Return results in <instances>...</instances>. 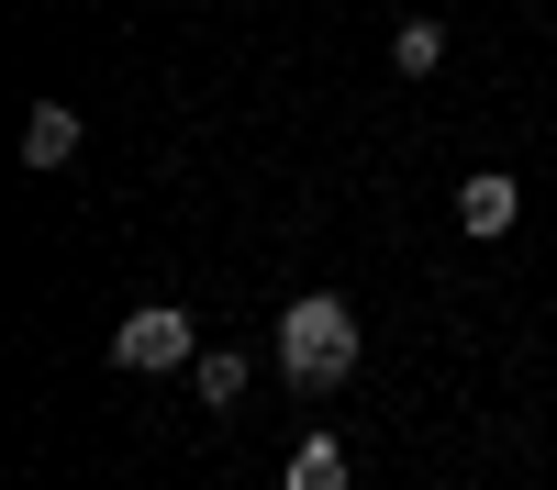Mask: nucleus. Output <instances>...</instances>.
Returning <instances> with one entry per match:
<instances>
[{
    "label": "nucleus",
    "instance_id": "1",
    "mask_svg": "<svg viewBox=\"0 0 557 490\" xmlns=\"http://www.w3.org/2000/svg\"><path fill=\"white\" fill-rule=\"evenodd\" d=\"M357 368V312L335 290H301L290 312H278V379L290 390H335Z\"/></svg>",
    "mask_w": 557,
    "mask_h": 490
},
{
    "label": "nucleus",
    "instance_id": "2",
    "mask_svg": "<svg viewBox=\"0 0 557 490\" xmlns=\"http://www.w3.org/2000/svg\"><path fill=\"white\" fill-rule=\"evenodd\" d=\"M112 356H123V368H190V312H178V301H146V312H134V324L112 335Z\"/></svg>",
    "mask_w": 557,
    "mask_h": 490
},
{
    "label": "nucleus",
    "instance_id": "3",
    "mask_svg": "<svg viewBox=\"0 0 557 490\" xmlns=\"http://www.w3.org/2000/svg\"><path fill=\"white\" fill-rule=\"evenodd\" d=\"M513 212H524V190L502 167H480V178H457V223H469V235H513Z\"/></svg>",
    "mask_w": 557,
    "mask_h": 490
},
{
    "label": "nucleus",
    "instance_id": "4",
    "mask_svg": "<svg viewBox=\"0 0 557 490\" xmlns=\"http://www.w3.org/2000/svg\"><path fill=\"white\" fill-rule=\"evenodd\" d=\"M23 156H34V167H67V156H78V112H67V101H34Z\"/></svg>",
    "mask_w": 557,
    "mask_h": 490
},
{
    "label": "nucleus",
    "instance_id": "5",
    "mask_svg": "<svg viewBox=\"0 0 557 490\" xmlns=\"http://www.w3.org/2000/svg\"><path fill=\"white\" fill-rule=\"evenodd\" d=\"M278 490H346V457H335V435H301V445H290V468H278Z\"/></svg>",
    "mask_w": 557,
    "mask_h": 490
},
{
    "label": "nucleus",
    "instance_id": "6",
    "mask_svg": "<svg viewBox=\"0 0 557 490\" xmlns=\"http://www.w3.org/2000/svg\"><path fill=\"white\" fill-rule=\"evenodd\" d=\"M391 67H401V78H435V67H446V23H401V34H391Z\"/></svg>",
    "mask_w": 557,
    "mask_h": 490
},
{
    "label": "nucleus",
    "instance_id": "7",
    "mask_svg": "<svg viewBox=\"0 0 557 490\" xmlns=\"http://www.w3.org/2000/svg\"><path fill=\"white\" fill-rule=\"evenodd\" d=\"M190 390L212 401V413H235L246 401V356H190Z\"/></svg>",
    "mask_w": 557,
    "mask_h": 490
}]
</instances>
